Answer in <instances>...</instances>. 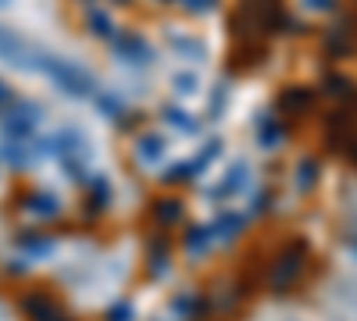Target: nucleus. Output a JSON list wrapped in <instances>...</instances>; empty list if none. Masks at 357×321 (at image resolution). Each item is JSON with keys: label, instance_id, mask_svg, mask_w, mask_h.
Wrapping results in <instances>:
<instances>
[{"label": "nucleus", "instance_id": "obj_1", "mask_svg": "<svg viewBox=\"0 0 357 321\" xmlns=\"http://www.w3.org/2000/svg\"><path fill=\"white\" fill-rule=\"evenodd\" d=\"M36 68H40L43 75H50V79L61 86L65 93H72V97H82V93L93 90V79H89V72L79 68V65H72L68 57H54V54H43V50H40Z\"/></svg>", "mask_w": 357, "mask_h": 321}, {"label": "nucleus", "instance_id": "obj_2", "mask_svg": "<svg viewBox=\"0 0 357 321\" xmlns=\"http://www.w3.org/2000/svg\"><path fill=\"white\" fill-rule=\"evenodd\" d=\"M0 57H4L8 65H15V68H36L40 47H29L18 33H11V29L0 25Z\"/></svg>", "mask_w": 357, "mask_h": 321}, {"label": "nucleus", "instance_id": "obj_3", "mask_svg": "<svg viewBox=\"0 0 357 321\" xmlns=\"http://www.w3.org/2000/svg\"><path fill=\"white\" fill-rule=\"evenodd\" d=\"M301 268H304V243H293L286 253H279L275 268H272V285L275 289H286L301 279Z\"/></svg>", "mask_w": 357, "mask_h": 321}, {"label": "nucleus", "instance_id": "obj_4", "mask_svg": "<svg viewBox=\"0 0 357 321\" xmlns=\"http://www.w3.org/2000/svg\"><path fill=\"white\" fill-rule=\"evenodd\" d=\"M22 307H25V314L33 318V321H72L61 307H57L50 297H40V293H33V297H25L22 300Z\"/></svg>", "mask_w": 357, "mask_h": 321}, {"label": "nucleus", "instance_id": "obj_5", "mask_svg": "<svg viewBox=\"0 0 357 321\" xmlns=\"http://www.w3.org/2000/svg\"><path fill=\"white\" fill-rule=\"evenodd\" d=\"M314 179H318V164L307 157V161H301V164H296V186H301L304 193L314 186Z\"/></svg>", "mask_w": 357, "mask_h": 321}, {"label": "nucleus", "instance_id": "obj_6", "mask_svg": "<svg viewBox=\"0 0 357 321\" xmlns=\"http://www.w3.org/2000/svg\"><path fill=\"white\" fill-rule=\"evenodd\" d=\"M161 150H165V147H161L158 136H143V139H139V161L151 164L154 157H161Z\"/></svg>", "mask_w": 357, "mask_h": 321}, {"label": "nucleus", "instance_id": "obj_7", "mask_svg": "<svg viewBox=\"0 0 357 321\" xmlns=\"http://www.w3.org/2000/svg\"><path fill=\"white\" fill-rule=\"evenodd\" d=\"M154 214H165L161 221H178V214H183V203H178V200H158V203H154Z\"/></svg>", "mask_w": 357, "mask_h": 321}, {"label": "nucleus", "instance_id": "obj_8", "mask_svg": "<svg viewBox=\"0 0 357 321\" xmlns=\"http://www.w3.org/2000/svg\"><path fill=\"white\" fill-rule=\"evenodd\" d=\"M282 100H293V104H286L289 111H301V107H307V100H311V97H307L304 90H301V93H296V90H289V93H282Z\"/></svg>", "mask_w": 357, "mask_h": 321}, {"label": "nucleus", "instance_id": "obj_9", "mask_svg": "<svg viewBox=\"0 0 357 321\" xmlns=\"http://www.w3.org/2000/svg\"><path fill=\"white\" fill-rule=\"evenodd\" d=\"M107 321H132V307H129V304H118V307L107 314Z\"/></svg>", "mask_w": 357, "mask_h": 321}, {"label": "nucleus", "instance_id": "obj_10", "mask_svg": "<svg viewBox=\"0 0 357 321\" xmlns=\"http://www.w3.org/2000/svg\"><path fill=\"white\" fill-rule=\"evenodd\" d=\"M93 33H104V36H111V22H107V15H93Z\"/></svg>", "mask_w": 357, "mask_h": 321}, {"label": "nucleus", "instance_id": "obj_11", "mask_svg": "<svg viewBox=\"0 0 357 321\" xmlns=\"http://www.w3.org/2000/svg\"><path fill=\"white\" fill-rule=\"evenodd\" d=\"M4 107H11V90H8V82L0 79V111H4Z\"/></svg>", "mask_w": 357, "mask_h": 321}, {"label": "nucleus", "instance_id": "obj_12", "mask_svg": "<svg viewBox=\"0 0 357 321\" xmlns=\"http://www.w3.org/2000/svg\"><path fill=\"white\" fill-rule=\"evenodd\" d=\"M186 4H190V8H211L215 0H186Z\"/></svg>", "mask_w": 357, "mask_h": 321}]
</instances>
